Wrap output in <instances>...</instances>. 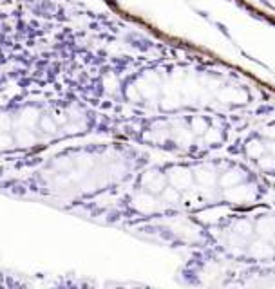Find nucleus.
<instances>
[{
    "mask_svg": "<svg viewBox=\"0 0 275 289\" xmlns=\"http://www.w3.org/2000/svg\"><path fill=\"white\" fill-rule=\"evenodd\" d=\"M274 203H275V181H274Z\"/></svg>",
    "mask_w": 275,
    "mask_h": 289,
    "instance_id": "obj_4",
    "label": "nucleus"
},
{
    "mask_svg": "<svg viewBox=\"0 0 275 289\" xmlns=\"http://www.w3.org/2000/svg\"><path fill=\"white\" fill-rule=\"evenodd\" d=\"M227 154L241 159L263 177L275 181V105L257 107L235 132Z\"/></svg>",
    "mask_w": 275,
    "mask_h": 289,
    "instance_id": "obj_3",
    "label": "nucleus"
},
{
    "mask_svg": "<svg viewBox=\"0 0 275 289\" xmlns=\"http://www.w3.org/2000/svg\"><path fill=\"white\" fill-rule=\"evenodd\" d=\"M196 248L219 262L243 268L275 264V203L233 210L210 224L199 222Z\"/></svg>",
    "mask_w": 275,
    "mask_h": 289,
    "instance_id": "obj_2",
    "label": "nucleus"
},
{
    "mask_svg": "<svg viewBox=\"0 0 275 289\" xmlns=\"http://www.w3.org/2000/svg\"><path fill=\"white\" fill-rule=\"evenodd\" d=\"M268 203H274V181L230 154H212L148 161L116 195L85 206L78 215L143 231L219 206L241 210Z\"/></svg>",
    "mask_w": 275,
    "mask_h": 289,
    "instance_id": "obj_1",
    "label": "nucleus"
}]
</instances>
